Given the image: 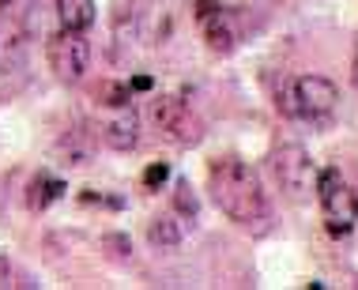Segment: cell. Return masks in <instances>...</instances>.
<instances>
[{
	"instance_id": "obj_9",
	"label": "cell",
	"mask_w": 358,
	"mask_h": 290,
	"mask_svg": "<svg viewBox=\"0 0 358 290\" xmlns=\"http://www.w3.org/2000/svg\"><path fill=\"white\" fill-rule=\"evenodd\" d=\"M27 61V27L15 12H0V72H19Z\"/></svg>"
},
{
	"instance_id": "obj_3",
	"label": "cell",
	"mask_w": 358,
	"mask_h": 290,
	"mask_svg": "<svg viewBox=\"0 0 358 290\" xmlns=\"http://www.w3.org/2000/svg\"><path fill=\"white\" fill-rule=\"evenodd\" d=\"M272 170H275L279 189H283L290 200H313L317 196V177H321V170H317V162L309 159V151L302 143H283V147H275Z\"/></svg>"
},
{
	"instance_id": "obj_17",
	"label": "cell",
	"mask_w": 358,
	"mask_h": 290,
	"mask_svg": "<svg viewBox=\"0 0 358 290\" xmlns=\"http://www.w3.org/2000/svg\"><path fill=\"white\" fill-rule=\"evenodd\" d=\"M351 75H355V87H358V57H355V68H351Z\"/></svg>"
},
{
	"instance_id": "obj_5",
	"label": "cell",
	"mask_w": 358,
	"mask_h": 290,
	"mask_svg": "<svg viewBox=\"0 0 358 290\" xmlns=\"http://www.w3.org/2000/svg\"><path fill=\"white\" fill-rule=\"evenodd\" d=\"M151 121H155V129H159L170 143H178V147H192V143H200V136H204L200 117L178 99V94H159V99H151Z\"/></svg>"
},
{
	"instance_id": "obj_14",
	"label": "cell",
	"mask_w": 358,
	"mask_h": 290,
	"mask_svg": "<svg viewBox=\"0 0 358 290\" xmlns=\"http://www.w3.org/2000/svg\"><path fill=\"white\" fill-rule=\"evenodd\" d=\"M166 177H170V166H166V162H155V166L143 170V185H148V189H159Z\"/></svg>"
},
{
	"instance_id": "obj_7",
	"label": "cell",
	"mask_w": 358,
	"mask_h": 290,
	"mask_svg": "<svg viewBox=\"0 0 358 290\" xmlns=\"http://www.w3.org/2000/svg\"><path fill=\"white\" fill-rule=\"evenodd\" d=\"M99 136L110 151H136L140 143V113L129 102H113L99 121Z\"/></svg>"
},
{
	"instance_id": "obj_11",
	"label": "cell",
	"mask_w": 358,
	"mask_h": 290,
	"mask_svg": "<svg viewBox=\"0 0 358 290\" xmlns=\"http://www.w3.org/2000/svg\"><path fill=\"white\" fill-rule=\"evenodd\" d=\"M181 238H185V226H181L173 215H155L151 226H148V241L159 249H178Z\"/></svg>"
},
{
	"instance_id": "obj_15",
	"label": "cell",
	"mask_w": 358,
	"mask_h": 290,
	"mask_svg": "<svg viewBox=\"0 0 358 290\" xmlns=\"http://www.w3.org/2000/svg\"><path fill=\"white\" fill-rule=\"evenodd\" d=\"M106 245H113V249H117V253H113V256H129V253H132L129 238H117V234H110V238H106Z\"/></svg>"
},
{
	"instance_id": "obj_13",
	"label": "cell",
	"mask_w": 358,
	"mask_h": 290,
	"mask_svg": "<svg viewBox=\"0 0 358 290\" xmlns=\"http://www.w3.org/2000/svg\"><path fill=\"white\" fill-rule=\"evenodd\" d=\"M173 192H178V196H173V200H178V208L189 211V219H196V196H192V189L185 185V181H178V189H173Z\"/></svg>"
},
{
	"instance_id": "obj_16",
	"label": "cell",
	"mask_w": 358,
	"mask_h": 290,
	"mask_svg": "<svg viewBox=\"0 0 358 290\" xmlns=\"http://www.w3.org/2000/svg\"><path fill=\"white\" fill-rule=\"evenodd\" d=\"M132 91H151V80L148 75H136V80H132Z\"/></svg>"
},
{
	"instance_id": "obj_8",
	"label": "cell",
	"mask_w": 358,
	"mask_h": 290,
	"mask_svg": "<svg viewBox=\"0 0 358 290\" xmlns=\"http://www.w3.org/2000/svg\"><path fill=\"white\" fill-rule=\"evenodd\" d=\"M196 23H200V31H204V42L215 53H230L238 45V31H234V23H230L227 8L211 4V0H200L196 4Z\"/></svg>"
},
{
	"instance_id": "obj_4",
	"label": "cell",
	"mask_w": 358,
	"mask_h": 290,
	"mask_svg": "<svg viewBox=\"0 0 358 290\" xmlns=\"http://www.w3.org/2000/svg\"><path fill=\"white\" fill-rule=\"evenodd\" d=\"M317 200H321L328 234L343 238L358 226V196L336 170H321V177H317Z\"/></svg>"
},
{
	"instance_id": "obj_2",
	"label": "cell",
	"mask_w": 358,
	"mask_h": 290,
	"mask_svg": "<svg viewBox=\"0 0 358 290\" xmlns=\"http://www.w3.org/2000/svg\"><path fill=\"white\" fill-rule=\"evenodd\" d=\"M336 102H340V91L324 75H298V80L279 83V110L287 117H328Z\"/></svg>"
},
{
	"instance_id": "obj_10",
	"label": "cell",
	"mask_w": 358,
	"mask_h": 290,
	"mask_svg": "<svg viewBox=\"0 0 358 290\" xmlns=\"http://www.w3.org/2000/svg\"><path fill=\"white\" fill-rule=\"evenodd\" d=\"M61 31H87L94 23V0H57Z\"/></svg>"
},
{
	"instance_id": "obj_6",
	"label": "cell",
	"mask_w": 358,
	"mask_h": 290,
	"mask_svg": "<svg viewBox=\"0 0 358 290\" xmlns=\"http://www.w3.org/2000/svg\"><path fill=\"white\" fill-rule=\"evenodd\" d=\"M50 68L61 83H80L91 68V42L83 31H57L50 38Z\"/></svg>"
},
{
	"instance_id": "obj_12",
	"label": "cell",
	"mask_w": 358,
	"mask_h": 290,
	"mask_svg": "<svg viewBox=\"0 0 358 290\" xmlns=\"http://www.w3.org/2000/svg\"><path fill=\"white\" fill-rule=\"evenodd\" d=\"M64 192V181H57V177H34V185H31V208H50L57 196Z\"/></svg>"
},
{
	"instance_id": "obj_1",
	"label": "cell",
	"mask_w": 358,
	"mask_h": 290,
	"mask_svg": "<svg viewBox=\"0 0 358 290\" xmlns=\"http://www.w3.org/2000/svg\"><path fill=\"white\" fill-rule=\"evenodd\" d=\"M208 189H211L215 208L222 211V215H230L234 222H241V226L260 222L268 215V192H264V185H260L257 170L249 166V162L234 159V154L211 162Z\"/></svg>"
}]
</instances>
